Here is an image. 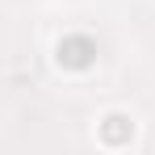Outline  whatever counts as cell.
Instances as JSON below:
<instances>
[{
	"label": "cell",
	"mask_w": 155,
	"mask_h": 155,
	"mask_svg": "<svg viewBox=\"0 0 155 155\" xmlns=\"http://www.w3.org/2000/svg\"><path fill=\"white\" fill-rule=\"evenodd\" d=\"M122 130H130V122L122 117V113H109L105 126H101V134H105V143H122Z\"/></svg>",
	"instance_id": "cell-2"
},
{
	"label": "cell",
	"mask_w": 155,
	"mask_h": 155,
	"mask_svg": "<svg viewBox=\"0 0 155 155\" xmlns=\"http://www.w3.org/2000/svg\"><path fill=\"white\" fill-rule=\"evenodd\" d=\"M88 59H92V42H88V38H67V42H59V63H67V67H88Z\"/></svg>",
	"instance_id": "cell-1"
}]
</instances>
